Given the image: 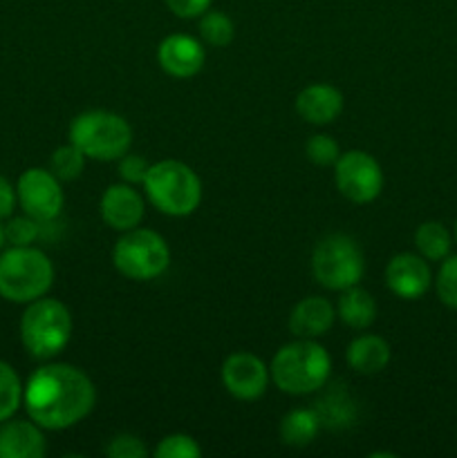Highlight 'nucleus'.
I'll return each mask as SVG.
<instances>
[{"label":"nucleus","instance_id":"obj_1","mask_svg":"<svg viewBox=\"0 0 457 458\" xmlns=\"http://www.w3.org/2000/svg\"><path fill=\"white\" fill-rule=\"evenodd\" d=\"M97 389L90 376L65 362L39 367L22 385L27 416L49 432L74 428L94 410Z\"/></svg>","mask_w":457,"mask_h":458},{"label":"nucleus","instance_id":"obj_2","mask_svg":"<svg viewBox=\"0 0 457 458\" xmlns=\"http://www.w3.org/2000/svg\"><path fill=\"white\" fill-rule=\"evenodd\" d=\"M272 383L289 396H307L325 387L332 374V358L316 340L296 338L276 352L269 365Z\"/></svg>","mask_w":457,"mask_h":458},{"label":"nucleus","instance_id":"obj_3","mask_svg":"<svg viewBox=\"0 0 457 458\" xmlns=\"http://www.w3.org/2000/svg\"><path fill=\"white\" fill-rule=\"evenodd\" d=\"M54 284V264L34 246H12L0 253V298L30 304L47 295Z\"/></svg>","mask_w":457,"mask_h":458},{"label":"nucleus","instance_id":"obj_4","mask_svg":"<svg viewBox=\"0 0 457 458\" xmlns=\"http://www.w3.org/2000/svg\"><path fill=\"white\" fill-rule=\"evenodd\" d=\"M142 186L151 204L168 217H188L202 201L200 177L184 161L164 159L151 164Z\"/></svg>","mask_w":457,"mask_h":458},{"label":"nucleus","instance_id":"obj_5","mask_svg":"<svg viewBox=\"0 0 457 458\" xmlns=\"http://www.w3.org/2000/svg\"><path fill=\"white\" fill-rule=\"evenodd\" d=\"M67 139L88 159L119 161L133 146V128L116 112L88 110L72 119Z\"/></svg>","mask_w":457,"mask_h":458},{"label":"nucleus","instance_id":"obj_6","mask_svg":"<svg viewBox=\"0 0 457 458\" xmlns=\"http://www.w3.org/2000/svg\"><path fill=\"white\" fill-rule=\"evenodd\" d=\"M72 338V313L61 300L39 298L27 304L21 318V343L36 360H49Z\"/></svg>","mask_w":457,"mask_h":458},{"label":"nucleus","instance_id":"obj_7","mask_svg":"<svg viewBox=\"0 0 457 458\" xmlns=\"http://www.w3.org/2000/svg\"><path fill=\"white\" fill-rule=\"evenodd\" d=\"M112 264L128 280H155L170 267V249L157 231L139 226L130 228L115 242Z\"/></svg>","mask_w":457,"mask_h":458},{"label":"nucleus","instance_id":"obj_8","mask_svg":"<svg viewBox=\"0 0 457 458\" xmlns=\"http://www.w3.org/2000/svg\"><path fill=\"white\" fill-rule=\"evenodd\" d=\"M366 273L361 246L345 233L325 235L312 253V276L323 289L343 291L358 284Z\"/></svg>","mask_w":457,"mask_h":458},{"label":"nucleus","instance_id":"obj_9","mask_svg":"<svg viewBox=\"0 0 457 458\" xmlns=\"http://www.w3.org/2000/svg\"><path fill=\"white\" fill-rule=\"evenodd\" d=\"M334 182L345 199L352 204H370L384 191V170L370 152L348 150L336 159Z\"/></svg>","mask_w":457,"mask_h":458},{"label":"nucleus","instance_id":"obj_10","mask_svg":"<svg viewBox=\"0 0 457 458\" xmlns=\"http://www.w3.org/2000/svg\"><path fill=\"white\" fill-rule=\"evenodd\" d=\"M16 197L22 213L40 224H52L65 206L61 179L47 168H27L18 177Z\"/></svg>","mask_w":457,"mask_h":458},{"label":"nucleus","instance_id":"obj_11","mask_svg":"<svg viewBox=\"0 0 457 458\" xmlns=\"http://www.w3.org/2000/svg\"><path fill=\"white\" fill-rule=\"evenodd\" d=\"M224 389L237 401H258L269 387V367L251 352H236L224 358L220 369Z\"/></svg>","mask_w":457,"mask_h":458},{"label":"nucleus","instance_id":"obj_12","mask_svg":"<svg viewBox=\"0 0 457 458\" xmlns=\"http://www.w3.org/2000/svg\"><path fill=\"white\" fill-rule=\"evenodd\" d=\"M385 286L401 300H419L433 286L428 259L419 253H399L385 267Z\"/></svg>","mask_w":457,"mask_h":458},{"label":"nucleus","instance_id":"obj_13","mask_svg":"<svg viewBox=\"0 0 457 458\" xmlns=\"http://www.w3.org/2000/svg\"><path fill=\"white\" fill-rule=\"evenodd\" d=\"M157 63L175 79H191L200 74L206 63V49L188 34H170L157 47Z\"/></svg>","mask_w":457,"mask_h":458},{"label":"nucleus","instance_id":"obj_14","mask_svg":"<svg viewBox=\"0 0 457 458\" xmlns=\"http://www.w3.org/2000/svg\"><path fill=\"white\" fill-rule=\"evenodd\" d=\"M99 213L108 226L124 233L142 224L146 208H143L139 191H134V186H130V183L119 182L103 191L101 201H99Z\"/></svg>","mask_w":457,"mask_h":458},{"label":"nucleus","instance_id":"obj_15","mask_svg":"<svg viewBox=\"0 0 457 458\" xmlns=\"http://www.w3.org/2000/svg\"><path fill=\"white\" fill-rule=\"evenodd\" d=\"M47 452L45 434L34 420L7 419L0 423V458H43Z\"/></svg>","mask_w":457,"mask_h":458},{"label":"nucleus","instance_id":"obj_16","mask_svg":"<svg viewBox=\"0 0 457 458\" xmlns=\"http://www.w3.org/2000/svg\"><path fill=\"white\" fill-rule=\"evenodd\" d=\"M296 112L312 125H327L343 112V94L330 83H312L296 97Z\"/></svg>","mask_w":457,"mask_h":458},{"label":"nucleus","instance_id":"obj_17","mask_svg":"<svg viewBox=\"0 0 457 458\" xmlns=\"http://www.w3.org/2000/svg\"><path fill=\"white\" fill-rule=\"evenodd\" d=\"M336 309L327 298L307 295L289 313V331L296 338L316 340L334 327Z\"/></svg>","mask_w":457,"mask_h":458},{"label":"nucleus","instance_id":"obj_18","mask_svg":"<svg viewBox=\"0 0 457 458\" xmlns=\"http://www.w3.org/2000/svg\"><path fill=\"white\" fill-rule=\"evenodd\" d=\"M392 352L385 338L375 334H363L354 338L345 349V360H348L349 369L363 376H375L388 367Z\"/></svg>","mask_w":457,"mask_h":458},{"label":"nucleus","instance_id":"obj_19","mask_svg":"<svg viewBox=\"0 0 457 458\" xmlns=\"http://www.w3.org/2000/svg\"><path fill=\"white\" fill-rule=\"evenodd\" d=\"M336 313H339L341 322L349 329L363 331L367 327L375 325L376 320V302L366 289L358 284L349 286V289L341 291L339 304H336Z\"/></svg>","mask_w":457,"mask_h":458},{"label":"nucleus","instance_id":"obj_20","mask_svg":"<svg viewBox=\"0 0 457 458\" xmlns=\"http://www.w3.org/2000/svg\"><path fill=\"white\" fill-rule=\"evenodd\" d=\"M314 411L318 414L321 428L327 429H345L357 420V405L349 398V394L343 387L336 389V385L334 389L323 394L321 401L314 403Z\"/></svg>","mask_w":457,"mask_h":458},{"label":"nucleus","instance_id":"obj_21","mask_svg":"<svg viewBox=\"0 0 457 458\" xmlns=\"http://www.w3.org/2000/svg\"><path fill=\"white\" fill-rule=\"evenodd\" d=\"M318 429H321V420H318V414L314 411V407L312 410L298 407V410H291L282 416L278 434H280L282 445L307 447L316 438Z\"/></svg>","mask_w":457,"mask_h":458},{"label":"nucleus","instance_id":"obj_22","mask_svg":"<svg viewBox=\"0 0 457 458\" xmlns=\"http://www.w3.org/2000/svg\"><path fill=\"white\" fill-rule=\"evenodd\" d=\"M415 246L417 253L428 262H442L451 255L453 235L442 222H424L415 231Z\"/></svg>","mask_w":457,"mask_h":458},{"label":"nucleus","instance_id":"obj_23","mask_svg":"<svg viewBox=\"0 0 457 458\" xmlns=\"http://www.w3.org/2000/svg\"><path fill=\"white\" fill-rule=\"evenodd\" d=\"M200 36L211 47H227L236 36V27L224 12L206 9L200 16Z\"/></svg>","mask_w":457,"mask_h":458},{"label":"nucleus","instance_id":"obj_24","mask_svg":"<svg viewBox=\"0 0 457 458\" xmlns=\"http://www.w3.org/2000/svg\"><path fill=\"white\" fill-rule=\"evenodd\" d=\"M22 405V383L9 362L0 360V423L12 419Z\"/></svg>","mask_w":457,"mask_h":458},{"label":"nucleus","instance_id":"obj_25","mask_svg":"<svg viewBox=\"0 0 457 458\" xmlns=\"http://www.w3.org/2000/svg\"><path fill=\"white\" fill-rule=\"evenodd\" d=\"M85 159H88V157H85L74 143L67 141L65 146H58L56 150L52 152L49 170H52L61 182H74V179H79L81 173H83Z\"/></svg>","mask_w":457,"mask_h":458},{"label":"nucleus","instance_id":"obj_26","mask_svg":"<svg viewBox=\"0 0 457 458\" xmlns=\"http://www.w3.org/2000/svg\"><path fill=\"white\" fill-rule=\"evenodd\" d=\"M435 291L444 307L457 309V255L442 259V267L435 276Z\"/></svg>","mask_w":457,"mask_h":458},{"label":"nucleus","instance_id":"obj_27","mask_svg":"<svg viewBox=\"0 0 457 458\" xmlns=\"http://www.w3.org/2000/svg\"><path fill=\"white\" fill-rule=\"evenodd\" d=\"M152 454L157 458H200L202 447L188 434H168L157 443Z\"/></svg>","mask_w":457,"mask_h":458},{"label":"nucleus","instance_id":"obj_28","mask_svg":"<svg viewBox=\"0 0 457 458\" xmlns=\"http://www.w3.org/2000/svg\"><path fill=\"white\" fill-rule=\"evenodd\" d=\"M40 226L43 224L36 222L30 215H21V217H9L4 224V237L7 244L12 246H31L40 235Z\"/></svg>","mask_w":457,"mask_h":458},{"label":"nucleus","instance_id":"obj_29","mask_svg":"<svg viewBox=\"0 0 457 458\" xmlns=\"http://www.w3.org/2000/svg\"><path fill=\"white\" fill-rule=\"evenodd\" d=\"M305 155L314 165H334L336 159L341 157V148L330 134H314L309 141L305 143Z\"/></svg>","mask_w":457,"mask_h":458},{"label":"nucleus","instance_id":"obj_30","mask_svg":"<svg viewBox=\"0 0 457 458\" xmlns=\"http://www.w3.org/2000/svg\"><path fill=\"white\" fill-rule=\"evenodd\" d=\"M103 452L110 458H146L151 454L146 443L134 434H115Z\"/></svg>","mask_w":457,"mask_h":458},{"label":"nucleus","instance_id":"obj_31","mask_svg":"<svg viewBox=\"0 0 457 458\" xmlns=\"http://www.w3.org/2000/svg\"><path fill=\"white\" fill-rule=\"evenodd\" d=\"M148 168H151V164H148V161L143 159L142 155H133V152L128 150L119 159V165H116V173H119L121 182H125V183H130V186H134V183H143Z\"/></svg>","mask_w":457,"mask_h":458},{"label":"nucleus","instance_id":"obj_32","mask_svg":"<svg viewBox=\"0 0 457 458\" xmlns=\"http://www.w3.org/2000/svg\"><path fill=\"white\" fill-rule=\"evenodd\" d=\"M164 3L175 16L184 18V21L200 18L206 9H211V0H164Z\"/></svg>","mask_w":457,"mask_h":458},{"label":"nucleus","instance_id":"obj_33","mask_svg":"<svg viewBox=\"0 0 457 458\" xmlns=\"http://www.w3.org/2000/svg\"><path fill=\"white\" fill-rule=\"evenodd\" d=\"M18 204L16 188L7 182L4 177H0V222L9 219L13 213V206Z\"/></svg>","mask_w":457,"mask_h":458},{"label":"nucleus","instance_id":"obj_34","mask_svg":"<svg viewBox=\"0 0 457 458\" xmlns=\"http://www.w3.org/2000/svg\"><path fill=\"white\" fill-rule=\"evenodd\" d=\"M4 244H7V237H4V226L0 224V250L4 249Z\"/></svg>","mask_w":457,"mask_h":458},{"label":"nucleus","instance_id":"obj_35","mask_svg":"<svg viewBox=\"0 0 457 458\" xmlns=\"http://www.w3.org/2000/svg\"><path fill=\"white\" fill-rule=\"evenodd\" d=\"M455 242H457V219H455Z\"/></svg>","mask_w":457,"mask_h":458}]
</instances>
